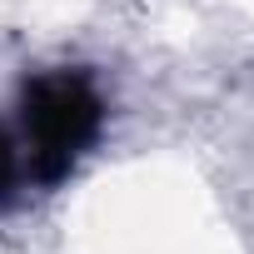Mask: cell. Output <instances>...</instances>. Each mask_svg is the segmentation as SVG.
Listing matches in <instances>:
<instances>
[{
    "instance_id": "1",
    "label": "cell",
    "mask_w": 254,
    "mask_h": 254,
    "mask_svg": "<svg viewBox=\"0 0 254 254\" xmlns=\"http://www.w3.org/2000/svg\"><path fill=\"white\" fill-rule=\"evenodd\" d=\"M105 125V100L85 70H40L20 85V170L35 185H60Z\"/></svg>"
},
{
    "instance_id": "2",
    "label": "cell",
    "mask_w": 254,
    "mask_h": 254,
    "mask_svg": "<svg viewBox=\"0 0 254 254\" xmlns=\"http://www.w3.org/2000/svg\"><path fill=\"white\" fill-rule=\"evenodd\" d=\"M15 180H20V150H15V140L5 135V125H0V204L15 194Z\"/></svg>"
}]
</instances>
